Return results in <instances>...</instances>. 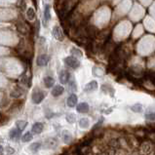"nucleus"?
<instances>
[{"mask_svg": "<svg viewBox=\"0 0 155 155\" xmlns=\"http://www.w3.org/2000/svg\"><path fill=\"white\" fill-rule=\"evenodd\" d=\"M44 85L46 86L47 88H52L55 84V80H54L53 77H51V76H46V77H44Z\"/></svg>", "mask_w": 155, "mask_h": 155, "instance_id": "obj_13", "label": "nucleus"}, {"mask_svg": "<svg viewBox=\"0 0 155 155\" xmlns=\"http://www.w3.org/2000/svg\"><path fill=\"white\" fill-rule=\"evenodd\" d=\"M71 54H72L73 56H75V58L76 57H82V52H81L80 50H78V49H76V48H73V49H71Z\"/></svg>", "mask_w": 155, "mask_h": 155, "instance_id": "obj_24", "label": "nucleus"}, {"mask_svg": "<svg viewBox=\"0 0 155 155\" xmlns=\"http://www.w3.org/2000/svg\"><path fill=\"white\" fill-rule=\"evenodd\" d=\"M77 96L75 94H71L69 97L67 98V100H66V104H67V106L69 107H74L76 104H77Z\"/></svg>", "mask_w": 155, "mask_h": 155, "instance_id": "obj_4", "label": "nucleus"}, {"mask_svg": "<svg viewBox=\"0 0 155 155\" xmlns=\"http://www.w3.org/2000/svg\"><path fill=\"white\" fill-rule=\"evenodd\" d=\"M63 92H65V88H63L61 85H57L52 89V96L57 98V97H59V96H61Z\"/></svg>", "mask_w": 155, "mask_h": 155, "instance_id": "obj_6", "label": "nucleus"}, {"mask_svg": "<svg viewBox=\"0 0 155 155\" xmlns=\"http://www.w3.org/2000/svg\"><path fill=\"white\" fill-rule=\"evenodd\" d=\"M14 152H15L14 148H13V147H11V146H6L4 148V153L6 155H11V154H13Z\"/></svg>", "mask_w": 155, "mask_h": 155, "instance_id": "obj_26", "label": "nucleus"}, {"mask_svg": "<svg viewBox=\"0 0 155 155\" xmlns=\"http://www.w3.org/2000/svg\"><path fill=\"white\" fill-rule=\"evenodd\" d=\"M45 98V93H43L42 91H35L32 94V102L35 104L40 103Z\"/></svg>", "mask_w": 155, "mask_h": 155, "instance_id": "obj_2", "label": "nucleus"}, {"mask_svg": "<svg viewBox=\"0 0 155 155\" xmlns=\"http://www.w3.org/2000/svg\"><path fill=\"white\" fill-rule=\"evenodd\" d=\"M61 137H63V142H69L71 141V139H72V137H71L70 133L68 131H66V130H65V131H63V134H61Z\"/></svg>", "mask_w": 155, "mask_h": 155, "instance_id": "obj_15", "label": "nucleus"}, {"mask_svg": "<svg viewBox=\"0 0 155 155\" xmlns=\"http://www.w3.org/2000/svg\"><path fill=\"white\" fill-rule=\"evenodd\" d=\"M131 109H132L134 112L139 113V112H141V111H142V106L141 103H136V104H134V105H133V106L131 107Z\"/></svg>", "mask_w": 155, "mask_h": 155, "instance_id": "obj_21", "label": "nucleus"}, {"mask_svg": "<svg viewBox=\"0 0 155 155\" xmlns=\"http://www.w3.org/2000/svg\"><path fill=\"white\" fill-rule=\"evenodd\" d=\"M4 154V147L2 146H0V155Z\"/></svg>", "mask_w": 155, "mask_h": 155, "instance_id": "obj_27", "label": "nucleus"}, {"mask_svg": "<svg viewBox=\"0 0 155 155\" xmlns=\"http://www.w3.org/2000/svg\"><path fill=\"white\" fill-rule=\"evenodd\" d=\"M76 120V117H75V114H73V113H67L66 114V121L68 123H74Z\"/></svg>", "mask_w": 155, "mask_h": 155, "instance_id": "obj_20", "label": "nucleus"}, {"mask_svg": "<svg viewBox=\"0 0 155 155\" xmlns=\"http://www.w3.org/2000/svg\"><path fill=\"white\" fill-rule=\"evenodd\" d=\"M11 97L15 98V99H18V98L22 97V92L19 90H13L11 92Z\"/></svg>", "mask_w": 155, "mask_h": 155, "instance_id": "obj_23", "label": "nucleus"}, {"mask_svg": "<svg viewBox=\"0 0 155 155\" xmlns=\"http://www.w3.org/2000/svg\"><path fill=\"white\" fill-rule=\"evenodd\" d=\"M77 111L79 113H87L89 111V104L87 102H81L77 105Z\"/></svg>", "mask_w": 155, "mask_h": 155, "instance_id": "obj_11", "label": "nucleus"}, {"mask_svg": "<svg viewBox=\"0 0 155 155\" xmlns=\"http://www.w3.org/2000/svg\"><path fill=\"white\" fill-rule=\"evenodd\" d=\"M9 136H10V139L13 140V141H18L20 137H21V132H20L17 128H13V129L10 130Z\"/></svg>", "mask_w": 155, "mask_h": 155, "instance_id": "obj_7", "label": "nucleus"}, {"mask_svg": "<svg viewBox=\"0 0 155 155\" xmlns=\"http://www.w3.org/2000/svg\"><path fill=\"white\" fill-rule=\"evenodd\" d=\"M97 89H98L97 81H91L90 83H88V84L85 86L84 91H85V92L90 93V92H93V91H96Z\"/></svg>", "mask_w": 155, "mask_h": 155, "instance_id": "obj_8", "label": "nucleus"}, {"mask_svg": "<svg viewBox=\"0 0 155 155\" xmlns=\"http://www.w3.org/2000/svg\"><path fill=\"white\" fill-rule=\"evenodd\" d=\"M32 139H33V136H32V134H31L30 132H26V134H24L23 137H22V141H23L24 142H30Z\"/></svg>", "mask_w": 155, "mask_h": 155, "instance_id": "obj_17", "label": "nucleus"}, {"mask_svg": "<svg viewBox=\"0 0 155 155\" xmlns=\"http://www.w3.org/2000/svg\"><path fill=\"white\" fill-rule=\"evenodd\" d=\"M15 125H16L17 129H18L20 132H22L26 129V126H28V122L24 121V120H18V121H16V123H15Z\"/></svg>", "mask_w": 155, "mask_h": 155, "instance_id": "obj_12", "label": "nucleus"}, {"mask_svg": "<svg viewBox=\"0 0 155 155\" xmlns=\"http://www.w3.org/2000/svg\"><path fill=\"white\" fill-rule=\"evenodd\" d=\"M79 126L83 129H86L90 126V122H89V119L88 118H82V119L79 121Z\"/></svg>", "mask_w": 155, "mask_h": 155, "instance_id": "obj_18", "label": "nucleus"}, {"mask_svg": "<svg viewBox=\"0 0 155 155\" xmlns=\"http://www.w3.org/2000/svg\"><path fill=\"white\" fill-rule=\"evenodd\" d=\"M51 18V13H50V7L45 6V9H44V19H45L46 22H48Z\"/></svg>", "mask_w": 155, "mask_h": 155, "instance_id": "obj_19", "label": "nucleus"}, {"mask_svg": "<svg viewBox=\"0 0 155 155\" xmlns=\"http://www.w3.org/2000/svg\"><path fill=\"white\" fill-rule=\"evenodd\" d=\"M40 146H41L40 142H33V144H31L30 146H29V150L31 152H33V153H35V152L38 151V149L40 148Z\"/></svg>", "mask_w": 155, "mask_h": 155, "instance_id": "obj_16", "label": "nucleus"}, {"mask_svg": "<svg viewBox=\"0 0 155 155\" xmlns=\"http://www.w3.org/2000/svg\"><path fill=\"white\" fill-rule=\"evenodd\" d=\"M49 57L47 55H40L37 58V65L39 66H44L49 63Z\"/></svg>", "mask_w": 155, "mask_h": 155, "instance_id": "obj_9", "label": "nucleus"}, {"mask_svg": "<svg viewBox=\"0 0 155 155\" xmlns=\"http://www.w3.org/2000/svg\"><path fill=\"white\" fill-rule=\"evenodd\" d=\"M65 63L67 66H69L70 68H74V69L77 67H79V65H80V61H78V59L75 58V57H73V56H70V57L65 58Z\"/></svg>", "mask_w": 155, "mask_h": 155, "instance_id": "obj_1", "label": "nucleus"}, {"mask_svg": "<svg viewBox=\"0 0 155 155\" xmlns=\"http://www.w3.org/2000/svg\"><path fill=\"white\" fill-rule=\"evenodd\" d=\"M69 77H70V74L68 71L66 70H61L60 72V74H59V78H60V81L61 84H66V83H68V81H69Z\"/></svg>", "mask_w": 155, "mask_h": 155, "instance_id": "obj_3", "label": "nucleus"}, {"mask_svg": "<svg viewBox=\"0 0 155 155\" xmlns=\"http://www.w3.org/2000/svg\"><path fill=\"white\" fill-rule=\"evenodd\" d=\"M146 118L148 120H155V111H148L146 113Z\"/></svg>", "mask_w": 155, "mask_h": 155, "instance_id": "obj_25", "label": "nucleus"}, {"mask_svg": "<svg viewBox=\"0 0 155 155\" xmlns=\"http://www.w3.org/2000/svg\"><path fill=\"white\" fill-rule=\"evenodd\" d=\"M44 129V125L42 124V123L40 122H37L35 123V124H33L32 126V129H31V131H32V133H34V134H41Z\"/></svg>", "mask_w": 155, "mask_h": 155, "instance_id": "obj_10", "label": "nucleus"}, {"mask_svg": "<svg viewBox=\"0 0 155 155\" xmlns=\"http://www.w3.org/2000/svg\"><path fill=\"white\" fill-rule=\"evenodd\" d=\"M68 85H69V91H71V92H76L77 87H76V83L74 80L68 81Z\"/></svg>", "mask_w": 155, "mask_h": 155, "instance_id": "obj_22", "label": "nucleus"}, {"mask_svg": "<svg viewBox=\"0 0 155 155\" xmlns=\"http://www.w3.org/2000/svg\"><path fill=\"white\" fill-rule=\"evenodd\" d=\"M57 144H58V142L55 139H48L45 142V147H47V148H54L57 146Z\"/></svg>", "mask_w": 155, "mask_h": 155, "instance_id": "obj_14", "label": "nucleus"}, {"mask_svg": "<svg viewBox=\"0 0 155 155\" xmlns=\"http://www.w3.org/2000/svg\"><path fill=\"white\" fill-rule=\"evenodd\" d=\"M53 36L57 40H60V41L63 40V33L59 26H55V28H53Z\"/></svg>", "mask_w": 155, "mask_h": 155, "instance_id": "obj_5", "label": "nucleus"}]
</instances>
